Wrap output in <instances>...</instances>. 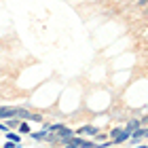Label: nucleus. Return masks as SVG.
Returning a JSON list of instances; mask_svg holds the SVG:
<instances>
[{"label": "nucleus", "mask_w": 148, "mask_h": 148, "mask_svg": "<svg viewBox=\"0 0 148 148\" xmlns=\"http://www.w3.org/2000/svg\"><path fill=\"white\" fill-rule=\"evenodd\" d=\"M64 142L68 144V146H76V148H95L93 142H87V140H80V138H72V136L66 138Z\"/></svg>", "instance_id": "obj_1"}, {"label": "nucleus", "mask_w": 148, "mask_h": 148, "mask_svg": "<svg viewBox=\"0 0 148 148\" xmlns=\"http://www.w3.org/2000/svg\"><path fill=\"white\" fill-rule=\"evenodd\" d=\"M129 136H131V133H129V131L125 129V131H119V136H116V138H112V140H114V142H116V144H121V142H125V140L129 138Z\"/></svg>", "instance_id": "obj_2"}, {"label": "nucleus", "mask_w": 148, "mask_h": 148, "mask_svg": "<svg viewBox=\"0 0 148 148\" xmlns=\"http://www.w3.org/2000/svg\"><path fill=\"white\" fill-rule=\"evenodd\" d=\"M78 133H87V136H95V133H97V129H95V127H91V125H87V127H83V129H78Z\"/></svg>", "instance_id": "obj_3"}, {"label": "nucleus", "mask_w": 148, "mask_h": 148, "mask_svg": "<svg viewBox=\"0 0 148 148\" xmlns=\"http://www.w3.org/2000/svg\"><path fill=\"white\" fill-rule=\"evenodd\" d=\"M131 136L136 138V140H140V138H146V136H148V127H146V129H138V131H133Z\"/></svg>", "instance_id": "obj_4"}, {"label": "nucleus", "mask_w": 148, "mask_h": 148, "mask_svg": "<svg viewBox=\"0 0 148 148\" xmlns=\"http://www.w3.org/2000/svg\"><path fill=\"white\" fill-rule=\"evenodd\" d=\"M138 125H140V121H131V123L127 125V131H129V133H133V131L138 129Z\"/></svg>", "instance_id": "obj_5"}, {"label": "nucleus", "mask_w": 148, "mask_h": 148, "mask_svg": "<svg viewBox=\"0 0 148 148\" xmlns=\"http://www.w3.org/2000/svg\"><path fill=\"white\" fill-rule=\"evenodd\" d=\"M6 140H11V142H19V136H17V133H6Z\"/></svg>", "instance_id": "obj_6"}, {"label": "nucleus", "mask_w": 148, "mask_h": 148, "mask_svg": "<svg viewBox=\"0 0 148 148\" xmlns=\"http://www.w3.org/2000/svg\"><path fill=\"white\" fill-rule=\"evenodd\" d=\"M36 140H47V131H40V133H34Z\"/></svg>", "instance_id": "obj_7"}, {"label": "nucleus", "mask_w": 148, "mask_h": 148, "mask_svg": "<svg viewBox=\"0 0 148 148\" xmlns=\"http://www.w3.org/2000/svg\"><path fill=\"white\" fill-rule=\"evenodd\" d=\"M19 131L21 133H30V127L28 125H19Z\"/></svg>", "instance_id": "obj_8"}, {"label": "nucleus", "mask_w": 148, "mask_h": 148, "mask_svg": "<svg viewBox=\"0 0 148 148\" xmlns=\"http://www.w3.org/2000/svg\"><path fill=\"white\" fill-rule=\"evenodd\" d=\"M4 148H17V142H11V140H9V142L4 144Z\"/></svg>", "instance_id": "obj_9"}, {"label": "nucleus", "mask_w": 148, "mask_h": 148, "mask_svg": "<svg viewBox=\"0 0 148 148\" xmlns=\"http://www.w3.org/2000/svg\"><path fill=\"white\" fill-rule=\"evenodd\" d=\"M140 4H142V6H146V4H148V0H140Z\"/></svg>", "instance_id": "obj_10"}, {"label": "nucleus", "mask_w": 148, "mask_h": 148, "mask_svg": "<svg viewBox=\"0 0 148 148\" xmlns=\"http://www.w3.org/2000/svg\"><path fill=\"white\" fill-rule=\"evenodd\" d=\"M138 148H148V146H138Z\"/></svg>", "instance_id": "obj_11"}, {"label": "nucleus", "mask_w": 148, "mask_h": 148, "mask_svg": "<svg viewBox=\"0 0 148 148\" xmlns=\"http://www.w3.org/2000/svg\"><path fill=\"white\" fill-rule=\"evenodd\" d=\"M68 148H76V146H68Z\"/></svg>", "instance_id": "obj_12"}]
</instances>
